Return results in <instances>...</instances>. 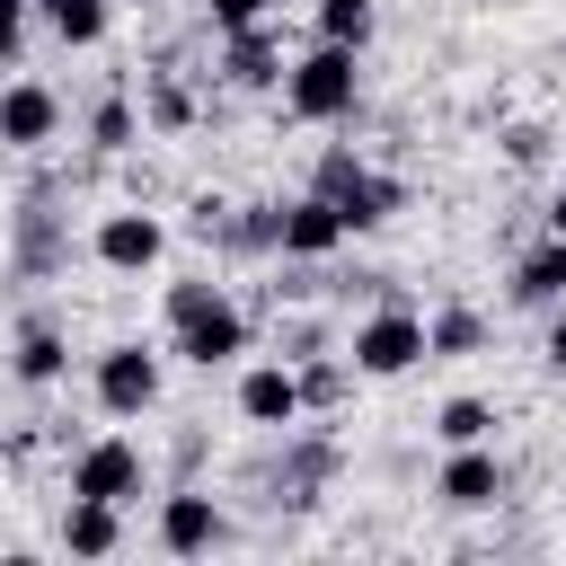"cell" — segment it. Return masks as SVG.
<instances>
[{
    "label": "cell",
    "instance_id": "obj_1",
    "mask_svg": "<svg viewBox=\"0 0 566 566\" xmlns=\"http://www.w3.org/2000/svg\"><path fill=\"white\" fill-rule=\"evenodd\" d=\"M283 106H292L301 124H345V115L363 106V53L318 35V44L283 71Z\"/></svg>",
    "mask_w": 566,
    "mask_h": 566
},
{
    "label": "cell",
    "instance_id": "obj_2",
    "mask_svg": "<svg viewBox=\"0 0 566 566\" xmlns=\"http://www.w3.org/2000/svg\"><path fill=\"white\" fill-rule=\"evenodd\" d=\"M354 371L363 380H398V371H416V363H433V327L416 318V310H371V318H354Z\"/></svg>",
    "mask_w": 566,
    "mask_h": 566
},
{
    "label": "cell",
    "instance_id": "obj_3",
    "mask_svg": "<svg viewBox=\"0 0 566 566\" xmlns=\"http://www.w3.org/2000/svg\"><path fill=\"white\" fill-rule=\"evenodd\" d=\"M318 195H336L354 230H380V221L407 212V177H380V168H363L354 150H327V159H318Z\"/></svg>",
    "mask_w": 566,
    "mask_h": 566
},
{
    "label": "cell",
    "instance_id": "obj_4",
    "mask_svg": "<svg viewBox=\"0 0 566 566\" xmlns=\"http://www.w3.org/2000/svg\"><path fill=\"white\" fill-rule=\"evenodd\" d=\"M88 389H97L106 416H150L159 407V354L150 345H106L88 363Z\"/></svg>",
    "mask_w": 566,
    "mask_h": 566
},
{
    "label": "cell",
    "instance_id": "obj_5",
    "mask_svg": "<svg viewBox=\"0 0 566 566\" xmlns=\"http://www.w3.org/2000/svg\"><path fill=\"white\" fill-rule=\"evenodd\" d=\"M239 416H248V424H265V433H292V424L310 416L301 363H292V354H274V363H248V371H239Z\"/></svg>",
    "mask_w": 566,
    "mask_h": 566
},
{
    "label": "cell",
    "instance_id": "obj_6",
    "mask_svg": "<svg viewBox=\"0 0 566 566\" xmlns=\"http://www.w3.org/2000/svg\"><path fill=\"white\" fill-rule=\"evenodd\" d=\"M88 256H97L106 274H150V265L168 256V221H159V212H142V203H124V212H106V221H97Z\"/></svg>",
    "mask_w": 566,
    "mask_h": 566
},
{
    "label": "cell",
    "instance_id": "obj_7",
    "mask_svg": "<svg viewBox=\"0 0 566 566\" xmlns=\"http://www.w3.org/2000/svg\"><path fill=\"white\" fill-rule=\"evenodd\" d=\"M71 495H106V504H133L142 495V442L124 433H97L71 451Z\"/></svg>",
    "mask_w": 566,
    "mask_h": 566
},
{
    "label": "cell",
    "instance_id": "obj_8",
    "mask_svg": "<svg viewBox=\"0 0 566 566\" xmlns=\"http://www.w3.org/2000/svg\"><path fill=\"white\" fill-rule=\"evenodd\" d=\"M345 239H354V221H345V203H336V195H318V186H310V195H292V203H283V256L318 265V256H336Z\"/></svg>",
    "mask_w": 566,
    "mask_h": 566
},
{
    "label": "cell",
    "instance_id": "obj_9",
    "mask_svg": "<svg viewBox=\"0 0 566 566\" xmlns=\"http://www.w3.org/2000/svg\"><path fill=\"white\" fill-rule=\"evenodd\" d=\"M168 336H177V354H186L195 371H221V363H239V354H248V318L230 310V292H221L212 310H195V318H177Z\"/></svg>",
    "mask_w": 566,
    "mask_h": 566
},
{
    "label": "cell",
    "instance_id": "obj_10",
    "mask_svg": "<svg viewBox=\"0 0 566 566\" xmlns=\"http://www.w3.org/2000/svg\"><path fill=\"white\" fill-rule=\"evenodd\" d=\"M221 539H230V522H221V504H212L203 486L159 495V548H168V557H203V548H221Z\"/></svg>",
    "mask_w": 566,
    "mask_h": 566
},
{
    "label": "cell",
    "instance_id": "obj_11",
    "mask_svg": "<svg viewBox=\"0 0 566 566\" xmlns=\"http://www.w3.org/2000/svg\"><path fill=\"white\" fill-rule=\"evenodd\" d=\"M53 133H62V97H53L35 71H18L9 97H0V142H9V150H44Z\"/></svg>",
    "mask_w": 566,
    "mask_h": 566
},
{
    "label": "cell",
    "instance_id": "obj_12",
    "mask_svg": "<svg viewBox=\"0 0 566 566\" xmlns=\"http://www.w3.org/2000/svg\"><path fill=\"white\" fill-rule=\"evenodd\" d=\"M433 495H442L451 513H486V504L504 495V460H495L486 442H460V451L442 460V478H433Z\"/></svg>",
    "mask_w": 566,
    "mask_h": 566
},
{
    "label": "cell",
    "instance_id": "obj_13",
    "mask_svg": "<svg viewBox=\"0 0 566 566\" xmlns=\"http://www.w3.org/2000/svg\"><path fill=\"white\" fill-rule=\"evenodd\" d=\"M62 363H71L62 327L27 310V318H18V336H9V380H18V389H53V380H62Z\"/></svg>",
    "mask_w": 566,
    "mask_h": 566
},
{
    "label": "cell",
    "instance_id": "obj_14",
    "mask_svg": "<svg viewBox=\"0 0 566 566\" xmlns=\"http://www.w3.org/2000/svg\"><path fill=\"white\" fill-rule=\"evenodd\" d=\"M62 548H71V557H115V548H124V504L71 495V504H62Z\"/></svg>",
    "mask_w": 566,
    "mask_h": 566
},
{
    "label": "cell",
    "instance_id": "obj_15",
    "mask_svg": "<svg viewBox=\"0 0 566 566\" xmlns=\"http://www.w3.org/2000/svg\"><path fill=\"white\" fill-rule=\"evenodd\" d=\"M513 301H522V310H557V301H566V230H548V239L513 265Z\"/></svg>",
    "mask_w": 566,
    "mask_h": 566
},
{
    "label": "cell",
    "instance_id": "obj_16",
    "mask_svg": "<svg viewBox=\"0 0 566 566\" xmlns=\"http://www.w3.org/2000/svg\"><path fill=\"white\" fill-rule=\"evenodd\" d=\"M283 71H292V62L274 53L265 18H256V27H239V35L221 44V80H230V88H265V80H283Z\"/></svg>",
    "mask_w": 566,
    "mask_h": 566
},
{
    "label": "cell",
    "instance_id": "obj_17",
    "mask_svg": "<svg viewBox=\"0 0 566 566\" xmlns=\"http://www.w3.org/2000/svg\"><path fill=\"white\" fill-rule=\"evenodd\" d=\"M318 478H336V442H327V433H301V442L283 451V469H274V486H283V504H310Z\"/></svg>",
    "mask_w": 566,
    "mask_h": 566
},
{
    "label": "cell",
    "instance_id": "obj_18",
    "mask_svg": "<svg viewBox=\"0 0 566 566\" xmlns=\"http://www.w3.org/2000/svg\"><path fill=\"white\" fill-rule=\"evenodd\" d=\"M35 18L53 27V44H71V53H88V44H106V0H35Z\"/></svg>",
    "mask_w": 566,
    "mask_h": 566
},
{
    "label": "cell",
    "instance_id": "obj_19",
    "mask_svg": "<svg viewBox=\"0 0 566 566\" xmlns=\"http://www.w3.org/2000/svg\"><path fill=\"white\" fill-rule=\"evenodd\" d=\"M424 327H433V363H442V354H478V345H486V318H478L469 301H451V310H433Z\"/></svg>",
    "mask_w": 566,
    "mask_h": 566
},
{
    "label": "cell",
    "instance_id": "obj_20",
    "mask_svg": "<svg viewBox=\"0 0 566 566\" xmlns=\"http://www.w3.org/2000/svg\"><path fill=\"white\" fill-rule=\"evenodd\" d=\"M433 433H442V451H460V442H486V433H495V407H486V398H442Z\"/></svg>",
    "mask_w": 566,
    "mask_h": 566
},
{
    "label": "cell",
    "instance_id": "obj_21",
    "mask_svg": "<svg viewBox=\"0 0 566 566\" xmlns=\"http://www.w3.org/2000/svg\"><path fill=\"white\" fill-rule=\"evenodd\" d=\"M371 27H380V9H371V0H318V35H327V44H354V53H363V44H371Z\"/></svg>",
    "mask_w": 566,
    "mask_h": 566
},
{
    "label": "cell",
    "instance_id": "obj_22",
    "mask_svg": "<svg viewBox=\"0 0 566 566\" xmlns=\"http://www.w3.org/2000/svg\"><path fill=\"white\" fill-rule=\"evenodd\" d=\"M133 133H142V115H133V97H124V88L88 106V142H97V150H133Z\"/></svg>",
    "mask_w": 566,
    "mask_h": 566
},
{
    "label": "cell",
    "instance_id": "obj_23",
    "mask_svg": "<svg viewBox=\"0 0 566 566\" xmlns=\"http://www.w3.org/2000/svg\"><path fill=\"white\" fill-rule=\"evenodd\" d=\"M53 256H62V239H53V221H44L35 203H27V212H18V274L35 283V274H44Z\"/></svg>",
    "mask_w": 566,
    "mask_h": 566
},
{
    "label": "cell",
    "instance_id": "obj_24",
    "mask_svg": "<svg viewBox=\"0 0 566 566\" xmlns=\"http://www.w3.org/2000/svg\"><path fill=\"white\" fill-rule=\"evenodd\" d=\"M354 380H363V371H345L336 354H310V363H301V389H310V407H345V389H354Z\"/></svg>",
    "mask_w": 566,
    "mask_h": 566
},
{
    "label": "cell",
    "instance_id": "obj_25",
    "mask_svg": "<svg viewBox=\"0 0 566 566\" xmlns=\"http://www.w3.org/2000/svg\"><path fill=\"white\" fill-rule=\"evenodd\" d=\"M142 115H150L159 133H186V124H195V97H186L177 80H150V88H142Z\"/></svg>",
    "mask_w": 566,
    "mask_h": 566
},
{
    "label": "cell",
    "instance_id": "obj_26",
    "mask_svg": "<svg viewBox=\"0 0 566 566\" xmlns=\"http://www.w3.org/2000/svg\"><path fill=\"white\" fill-rule=\"evenodd\" d=\"M212 301H221V283H203V274L168 283V327H177V318H195V310H212Z\"/></svg>",
    "mask_w": 566,
    "mask_h": 566
},
{
    "label": "cell",
    "instance_id": "obj_27",
    "mask_svg": "<svg viewBox=\"0 0 566 566\" xmlns=\"http://www.w3.org/2000/svg\"><path fill=\"white\" fill-rule=\"evenodd\" d=\"M203 9H212V27H221V35H239V27H256V18H265V0H203Z\"/></svg>",
    "mask_w": 566,
    "mask_h": 566
},
{
    "label": "cell",
    "instance_id": "obj_28",
    "mask_svg": "<svg viewBox=\"0 0 566 566\" xmlns=\"http://www.w3.org/2000/svg\"><path fill=\"white\" fill-rule=\"evenodd\" d=\"M504 150H513V159H522V168H531V159H539V150H548V133H539V124H513V133H504Z\"/></svg>",
    "mask_w": 566,
    "mask_h": 566
},
{
    "label": "cell",
    "instance_id": "obj_29",
    "mask_svg": "<svg viewBox=\"0 0 566 566\" xmlns=\"http://www.w3.org/2000/svg\"><path fill=\"white\" fill-rule=\"evenodd\" d=\"M548 371H566V301H557V318H548Z\"/></svg>",
    "mask_w": 566,
    "mask_h": 566
},
{
    "label": "cell",
    "instance_id": "obj_30",
    "mask_svg": "<svg viewBox=\"0 0 566 566\" xmlns=\"http://www.w3.org/2000/svg\"><path fill=\"white\" fill-rule=\"evenodd\" d=\"M548 230H566V186H557V195H548Z\"/></svg>",
    "mask_w": 566,
    "mask_h": 566
}]
</instances>
